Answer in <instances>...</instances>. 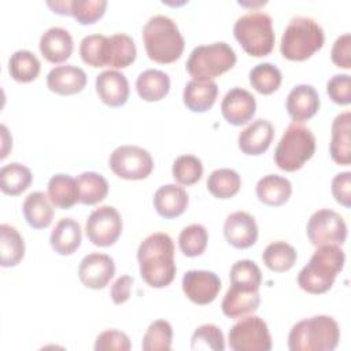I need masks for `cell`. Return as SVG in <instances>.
I'll list each match as a JSON object with an SVG mask.
<instances>
[{"label": "cell", "mask_w": 351, "mask_h": 351, "mask_svg": "<svg viewBox=\"0 0 351 351\" xmlns=\"http://www.w3.org/2000/svg\"><path fill=\"white\" fill-rule=\"evenodd\" d=\"M137 259L143 280L154 287H167L176 276L174 243L165 232H155L147 236L138 245Z\"/></svg>", "instance_id": "obj_1"}, {"label": "cell", "mask_w": 351, "mask_h": 351, "mask_svg": "<svg viewBox=\"0 0 351 351\" xmlns=\"http://www.w3.org/2000/svg\"><path fill=\"white\" fill-rule=\"evenodd\" d=\"M346 254L337 244L318 245L308 263L298 274L299 287L308 293H324L335 282L337 273L343 270Z\"/></svg>", "instance_id": "obj_2"}, {"label": "cell", "mask_w": 351, "mask_h": 351, "mask_svg": "<svg viewBox=\"0 0 351 351\" xmlns=\"http://www.w3.org/2000/svg\"><path fill=\"white\" fill-rule=\"evenodd\" d=\"M143 40L148 58L156 63L177 60L185 47V40L177 23L166 15H154L145 22Z\"/></svg>", "instance_id": "obj_3"}, {"label": "cell", "mask_w": 351, "mask_h": 351, "mask_svg": "<svg viewBox=\"0 0 351 351\" xmlns=\"http://www.w3.org/2000/svg\"><path fill=\"white\" fill-rule=\"evenodd\" d=\"M340 340V328L329 315H314L299 321L288 335L291 351H333Z\"/></svg>", "instance_id": "obj_4"}, {"label": "cell", "mask_w": 351, "mask_h": 351, "mask_svg": "<svg viewBox=\"0 0 351 351\" xmlns=\"http://www.w3.org/2000/svg\"><path fill=\"white\" fill-rule=\"evenodd\" d=\"M324 41L325 34L318 22L308 16H293L281 36L280 51L289 60H306L321 49Z\"/></svg>", "instance_id": "obj_5"}, {"label": "cell", "mask_w": 351, "mask_h": 351, "mask_svg": "<svg viewBox=\"0 0 351 351\" xmlns=\"http://www.w3.org/2000/svg\"><path fill=\"white\" fill-rule=\"evenodd\" d=\"M233 33L243 49L256 58L271 52L276 41L271 16L266 12L252 10L234 22Z\"/></svg>", "instance_id": "obj_6"}, {"label": "cell", "mask_w": 351, "mask_h": 351, "mask_svg": "<svg viewBox=\"0 0 351 351\" xmlns=\"http://www.w3.org/2000/svg\"><path fill=\"white\" fill-rule=\"evenodd\" d=\"M315 152V137L313 132L300 122H292L281 136L276 151L274 162L285 171L299 170Z\"/></svg>", "instance_id": "obj_7"}, {"label": "cell", "mask_w": 351, "mask_h": 351, "mask_svg": "<svg viewBox=\"0 0 351 351\" xmlns=\"http://www.w3.org/2000/svg\"><path fill=\"white\" fill-rule=\"evenodd\" d=\"M236 59L233 48L225 41L197 45L186 60V71L195 80H213L230 70Z\"/></svg>", "instance_id": "obj_8"}, {"label": "cell", "mask_w": 351, "mask_h": 351, "mask_svg": "<svg viewBox=\"0 0 351 351\" xmlns=\"http://www.w3.org/2000/svg\"><path fill=\"white\" fill-rule=\"evenodd\" d=\"M229 347L233 351H270L271 336L267 324L258 315H244L228 335Z\"/></svg>", "instance_id": "obj_9"}, {"label": "cell", "mask_w": 351, "mask_h": 351, "mask_svg": "<svg viewBox=\"0 0 351 351\" xmlns=\"http://www.w3.org/2000/svg\"><path fill=\"white\" fill-rule=\"evenodd\" d=\"M108 166L114 174L125 180H143L154 169L151 154L138 145H119L110 158Z\"/></svg>", "instance_id": "obj_10"}, {"label": "cell", "mask_w": 351, "mask_h": 351, "mask_svg": "<svg viewBox=\"0 0 351 351\" xmlns=\"http://www.w3.org/2000/svg\"><path fill=\"white\" fill-rule=\"evenodd\" d=\"M307 237L315 247L322 244H343L347 239V225L343 217L330 208L315 211L306 226Z\"/></svg>", "instance_id": "obj_11"}, {"label": "cell", "mask_w": 351, "mask_h": 351, "mask_svg": "<svg viewBox=\"0 0 351 351\" xmlns=\"http://www.w3.org/2000/svg\"><path fill=\"white\" fill-rule=\"evenodd\" d=\"M122 232V218L112 206H100L95 208L85 222L88 239L97 247L112 245Z\"/></svg>", "instance_id": "obj_12"}, {"label": "cell", "mask_w": 351, "mask_h": 351, "mask_svg": "<svg viewBox=\"0 0 351 351\" xmlns=\"http://www.w3.org/2000/svg\"><path fill=\"white\" fill-rule=\"evenodd\" d=\"M221 289L219 277L210 270H188L182 276V291L196 304L211 303Z\"/></svg>", "instance_id": "obj_13"}, {"label": "cell", "mask_w": 351, "mask_h": 351, "mask_svg": "<svg viewBox=\"0 0 351 351\" xmlns=\"http://www.w3.org/2000/svg\"><path fill=\"white\" fill-rule=\"evenodd\" d=\"M114 259L101 252H92L85 255L78 266V277L81 282L92 289L104 288L114 277Z\"/></svg>", "instance_id": "obj_14"}, {"label": "cell", "mask_w": 351, "mask_h": 351, "mask_svg": "<svg viewBox=\"0 0 351 351\" xmlns=\"http://www.w3.org/2000/svg\"><path fill=\"white\" fill-rule=\"evenodd\" d=\"M255 110L256 100L254 95L239 86L229 89L221 101L222 117L234 126H240L251 121Z\"/></svg>", "instance_id": "obj_15"}, {"label": "cell", "mask_w": 351, "mask_h": 351, "mask_svg": "<svg viewBox=\"0 0 351 351\" xmlns=\"http://www.w3.org/2000/svg\"><path fill=\"white\" fill-rule=\"evenodd\" d=\"M223 234L230 245L236 248H248L255 244L258 239V225L250 213L234 211L225 219Z\"/></svg>", "instance_id": "obj_16"}, {"label": "cell", "mask_w": 351, "mask_h": 351, "mask_svg": "<svg viewBox=\"0 0 351 351\" xmlns=\"http://www.w3.org/2000/svg\"><path fill=\"white\" fill-rule=\"evenodd\" d=\"M96 92L104 104L121 107L129 97V81L123 73L104 70L96 77Z\"/></svg>", "instance_id": "obj_17"}, {"label": "cell", "mask_w": 351, "mask_h": 351, "mask_svg": "<svg viewBox=\"0 0 351 351\" xmlns=\"http://www.w3.org/2000/svg\"><path fill=\"white\" fill-rule=\"evenodd\" d=\"M274 137V126L270 121L259 118L252 121L239 134V148L247 155H261L269 147Z\"/></svg>", "instance_id": "obj_18"}, {"label": "cell", "mask_w": 351, "mask_h": 351, "mask_svg": "<svg viewBox=\"0 0 351 351\" xmlns=\"http://www.w3.org/2000/svg\"><path fill=\"white\" fill-rule=\"evenodd\" d=\"M319 108V96L313 85L299 84L287 96V111L295 122L311 118Z\"/></svg>", "instance_id": "obj_19"}, {"label": "cell", "mask_w": 351, "mask_h": 351, "mask_svg": "<svg viewBox=\"0 0 351 351\" xmlns=\"http://www.w3.org/2000/svg\"><path fill=\"white\" fill-rule=\"evenodd\" d=\"M48 88L58 95H74L81 92L86 85V74L81 67L74 64L56 66L47 75Z\"/></svg>", "instance_id": "obj_20"}, {"label": "cell", "mask_w": 351, "mask_h": 351, "mask_svg": "<svg viewBox=\"0 0 351 351\" xmlns=\"http://www.w3.org/2000/svg\"><path fill=\"white\" fill-rule=\"evenodd\" d=\"M73 47L71 34L60 26L47 29L40 37V51L51 63H62L67 60L73 52Z\"/></svg>", "instance_id": "obj_21"}, {"label": "cell", "mask_w": 351, "mask_h": 351, "mask_svg": "<svg viewBox=\"0 0 351 351\" xmlns=\"http://www.w3.org/2000/svg\"><path fill=\"white\" fill-rule=\"evenodd\" d=\"M258 291L230 285L221 303L223 314L229 318H240L256 311L261 302Z\"/></svg>", "instance_id": "obj_22"}, {"label": "cell", "mask_w": 351, "mask_h": 351, "mask_svg": "<svg viewBox=\"0 0 351 351\" xmlns=\"http://www.w3.org/2000/svg\"><path fill=\"white\" fill-rule=\"evenodd\" d=\"M186 191L176 184H166L156 189L154 195V207L163 218H176L188 207Z\"/></svg>", "instance_id": "obj_23"}, {"label": "cell", "mask_w": 351, "mask_h": 351, "mask_svg": "<svg viewBox=\"0 0 351 351\" xmlns=\"http://www.w3.org/2000/svg\"><path fill=\"white\" fill-rule=\"evenodd\" d=\"M218 95V85L213 80H195L186 82L182 99L184 104L193 112H204L213 107Z\"/></svg>", "instance_id": "obj_24"}, {"label": "cell", "mask_w": 351, "mask_h": 351, "mask_svg": "<svg viewBox=\"0 0 351 351\" xmlns=\"http://www.w3.org/2000/svg\"><path fill=\"white\" fill-rule=\"evenodd\" d=\"M351 114L344 111L335 117L332 122L329 152L332 159L339 165H350L351 162V144H350V128Z\"/></svg>", "instance_id": "obj_25"}, {"label": "cell", "mask_w": 351, "mask_h": 351, "mask_svg": "<svg viewBox=\"0 0 351 351\" xmlns=\"http://www.w3.org/2000/svg\"><path fill=\"white\" fill-rule=\"evenodd\" d=\"M81 226L73 218H62L56 222L51 232L49 243L55 252L60 255H70L81 245Z\"/></svg>", "instance_id": "obj_26"}, {"label": "cell", "mask_w": 351, "mask_h": 351, "mask_svg": "<svg viewBox=\"0 0 351 351\" xmlns=\"http://www.w3.org/2000/svg\"><path fill=\"white\" fill-rule=\"evenodd\" d=\"M258 199L267 206H281L288 202L292 193V184L278 174L263 176L255 186Z\"/></svg>", "instance_id": "obj_27"}, {"label": "cell", "mask_w": 351, "mask_h": 351, "mask_svg": "<svg viewBox=\"0 0 351 351\" xmlns=\"http://www.w3.org/2000/svg\"><path fill=\"white\" fill-rule=\"evenodd\" d=\"M136 44L133 38L125 33H115L107 37L106 44V66L112 69H123L136 59Z\"/></svg>", "instance_id": "obj_28"}, {"label": "cell", "mask_w": 351, "mask_h": 351, "mask_svg": "<svg viewBox=\"0 0 351 351\" xmlns=\"http://www.w3.org/2000/svg\"><path fill=\"white\" fill-rule=\"evenodd\" d=\"M49 197L40 191L32 192L25 197L22 211L26 222L34 229L48 228L53 218V208Z\"/></svg>", "instance_id": "obj_29"}, {"label": "cell", "mask_w": 351, "mask_h": 351, "mask_svg": "<svg viewBox=\"0 0 351 351\" xmlns=\"http://www.w3.org/2000/svg\"><path fill=\"white\" fill-rule=\"evenodd\" d=\"M138 96L145 101H158L170 90L169 75L158 69H148L138 74L136 80Z\"/></svg>", "instance_id": "obj_30"}, {"label": "cell", "mask_w": 351, "mask_h": 351, "mask_svg": "<svg viewBox=\"0 0 351 351\" xmlns=\"http://www.w3.org/2000/svg\"><path fill=\"white\" fill-rule=\"evenodd\" d=\"M48 197L59 208H70L80 202L77 180L69 174H55L48 181Z\"/></svg>", "instance_id": "obj_31"}, {"label": "cell", "mask_w": 351, "mask_h": 351, "mask_svg": "<svg viewBox=\"0 0 351 351\" xmlns=\"http://www.w3.org/2000/svg\"><path fill=\"white\" fill-rule=\"evenodd\" d=\"M25 255V241L19 232L8 225H0V262L1 266L10 267L18 265Z\"/></svg>", "instance_id": "obj_32"}, {"label": "cell", "mask_w": 351, "mask_h": 351, "mask_svg": "<svg viewBox=\"0 0 351 351\" xmlns=\"http://www.w3.org/2000/svg\"><path fill=\"white\" fill-rule=\"evenodd\" d=\"M33 176L27 166L22 163H8L0 169V188L4 193L15 196L26 191L32 184Z\"/></svg>", "instance_id": "obj_33"}, {"label": "cell", "mask_w": 351, "mask_h": 351, "mask_svg": "<svg viewBox=\"0 0 351 351\" xmlns=\"http://www.w3.org/2000/svg\"><path fill=\"white\" fill-rule=\"evenodd\" d=\"M40 69L41 64L38 58L27 49L15 51L8 59L10 75L18 82H30L36 80L40 74Z\"/></svg>", "instance_id": "obj_34"}, {"label": "cell", "mask_w": 351, "mask_h": 351, "mask_svg": "<svg viewBox=\"0 0 351 351\" xmlns=\"http://www.w3.org/2000/svg\"><path fill=\"white\" fill-rule=\"evenodd\" d=\"M241 178L239 173L228 167L213 170L207 178V189L218 199H229L234 196L239 192Z\"/></svg>", "instance_id": "obj_35"}, {"label": "cell", "mask_w": 351, "mask_h": 351, "mask_svg": "<svg viewBox=\"0 0 351 351\" xmlns=\"http://www.w3.org/2000/svg\"><path fill=\"white\" fill-rule=\"evenodd\" d=\"M80 202L82 204H96L101 202L108 193L107 180L96 171H84L77 177Z\"/></svg>", "instance_id": "obj_36"}, {"label": "cell", "mask_w": 351, "mask_h": 351, "mask_svg": "<svg viewBox=\"0 0 351 351\" xmlns=\"http://www.w3.org/2000/svg\"><path fill=\"white\" fill-rule=\"evenodd\" d=\"M296 250L285 241H273L262 252L263 263L273 271H287L296 262Z\"/></svg>", "instance_id": "obj_37"}, {"label": "cell", "mask_w": 351, "mask_h": 351, "mask_svg": "<svg viewBox=\"0 0 351 351\" xmlns=\"http://www.w3.org/2000/svg\"><path fill=\"white\" fill-rule=\"evenodd\" d=\"M281 80L282 75L280 69L269 62L258 63L250 71V84L256 92L262 95H270L277 90Z\"/></svg>", "instance_id": "obj_38"}, {"label": "cell", "mask_w": 351, "mask_h": 351, "mask_svg": "<svg viewBox=\"0 0 351 351\" xmlns=\"http://www.w3.org/2000/svg\"><path fill=\"white\" fill-rule=\"evenodd\" d=\"M173 329L166 319H156L147 328L141 348L144 351H169L171 348Z\"/></svg>", "instance_id": "obj_39"}, {"label": "cell", "mask_w": 351, "mask_h": 351, "mask_svg": "<svg viewBox=\"0 0 351 351\" xmlns=\"http://www.w3.org/2000/svg\"><path fill=\"white\" fill-rule=\"evenodd\" d=\"M230 285L248 289H259L262 282V271L251 259H240L230 267Z\"/></svg>", "instance_id": "obj_40"}, {"label": "cell", "mask_w": 351, "mask_h": 351, "mask_svg": "<svg viewBox=\"0 0 351 351\" xmlns=\"http://www.w3.org/2000/svg\"><path fill=\"white\" fill-rule=\"evenodd\" d=\"M208 241V232L200 223H191L185 226L180 236L178 244L180 250L186 256H197L204 252Z\"/></svg>", "instance_id": "obj_41"}, {"label": "cell", "mask_w": 351, "mask_h": 351, "mask_svg": "<svg viewBox=\"0 0 351 351\" xmlns=\"http://www.w3.org/2000/svg\"><path fill=\"white\" fill-rule=\"evenodd\" d=\"M106 43L104 34L85 36L80 43V55L82 60L92 67H106Z\"/></svg>", "instance_id": "obj_42"}, {"label": "cell", "mask_w": 351, "mask_h": 351, "mask_svg": "<svg viewBox=\"0 0 351 351\" xmlns=\"http://www.w3.org/2000/svg\"><path fill=\"white\" fill-rule=\"evenodd\" d=\"M173 177L181 185H192L202 178L203 165L195 155H180L173 163Z\"/></svg>", "instance_id": "obj_43"}, {"label": "cell", "mask_w": 351, "mask_h": 351, "mask_svg": "<svg viewBox=\"0 0 351 351\" xmlns=\"http://www.w3.org/2000/svg\"><path fill=\"white\" fill-rule=\"evenodd\" d=\"M192 350H213L223 351L225 339L222 330L214 324H204L196 328L191 337Z\"/></svg>", "instance_id": "obj_44"}, {"label": "cell", "mask_w": 351, "mask_h": 351, "mask_svg": "<svg viewBox=\"0 0 351 351\" xmlns=\"http://www.w3.org/2000/svg\"><path fill=\"white\" fill-rule=\"evenodd\" d=\"M106 7V0H71L70 15H73L80 23L89 25L103 16Z\"/></svg>", "instance_id": "obj_45"}, {"label": "cell", "mask_w": 351, "mask_h": 351, "mask_svg": "<svg viewBox=\"0 0 351 351\" xmlns=\"http://www.w3.org/2000/svg\"><path fill=\"white\" fill-rule=\"evenodd\" d=\"M96 351H129L130 350V340L126 333L115 329L104 330L96 337L95 343Z\"/></svg>", "instance_id": "obj_46"}, {"label": "cell", "mask_w": 351, "mask_h": 351, "mask_svg": "<svg viewBox=\"0 0 351 351\" xmlns=\"http://www.w3.org/2000/svg\"><path fill=\"white\" fill-rule=\"evenodd\" d=\"M326 92L336 104L351 103V78L348 74H335L326 84Z\"/></svg>", "instance_id": "obj_47"}, {"label": "cell", "mask_w": 351, "mask_h": 351, "mask_svg": "<svg viewBox=\"0 0 351 351\" xmlns=\"http://www.w3.org/2000/svg\"><path fill=\"white\" fill-rule=\"evenodd\" d=\"M332 62L341 69L351 67V36L350 33H344L336 38L332 47Z\"/></svg>", "instance_id": "obj_48"}, {"label": "cell", "mask_w": 351, "mask_h": 351, "mask_svg": "<svg viewBox=\"0 0 351 351\" xmlns=\"http://www.w3.org/2000/svg\"><path fill=\"white\" fill-rule=\"evenodd\" d=\"M351 173L341 171L332 178V195L344 207L351 206Z\"/></svg>", "instance_id": "obj_49"}, {"label": "cell", "mask_w": 351, "mask_h": 351, "mask_svg": "<svg viewBox=\"0 0 351 351\" xmlns=\"http://www.w3.org/2000/svg\"><path fill=\"white\" fill-rule=\"evenodd\" d=\"M133 284V277L123 274L118 277L111 285V299L115 304H122L130 298V289Z\"/></svg>", "instance_id": "obj_50"}, {"label": "cell", "mask_w": 351, "mask_h": 351, "mask_svg": "<svg viewBox=\"0 0 351 351\" xmlns=\"http://www.w3.org/2000/svg\"><path fill=\"white\" fill-rule=\"evenodd\" d=\"M47 5L56 14L60 15H70V8H71V0H49L47 1Z\"/></svg>", "instance_id": "obj_51"}]
</instances>
